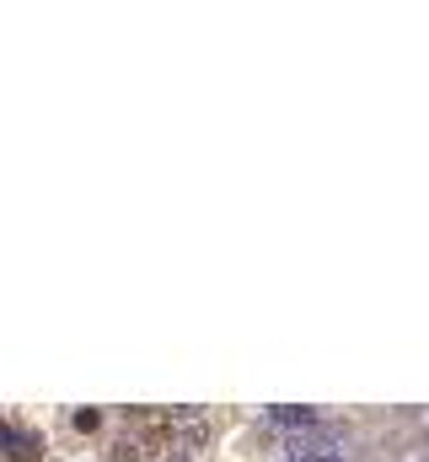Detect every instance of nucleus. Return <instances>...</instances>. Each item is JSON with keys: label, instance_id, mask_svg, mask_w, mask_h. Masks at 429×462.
<instances>
[{"label": "nucleus", "instance_id": "f257e3e1", "mask_svg": "<svg viewBox=\"0 0 429 462\" xmlns=\"http://www.w3.org/2000/svg\"><path fill=\"white\" fill-rule=\"evenodd\" d=\"M269 420H274L279 430H301V436H306V430H317V414H312V409H301V403H279V409H269Z\"/></svg>", "mask_w": 429, "mask_h": 462}, {"label": "nucleus", "instance_id": "f03ea898", "mask_svg": "<svg viewBox=\"0 0 429 462\" xmlns=\"http://www.w3.org/2000/svg\"><path fill=\"white\" fill-rule=\"evenodd\" d=\"M11 457L32 462V457H38V441H32V436H11Z\"/></svg>", "mask_w": 429, "mask_h": 462}, {"label": "nucleus", "instance_id": "7ed1b4c3", "mask_svg": "<svg viewBox=\"0 0 429 462\" xmlns=\"http://www.w3.org/2000/svg\"><path fill=\"white\" fill-rule=\"evenodd\" d=\"M70 425H76V430H97V425H103V414H97V409H76V414H70Z\"/></svg>", "mask_w": 429, "mask_h": 462}, {"label": "nucleus", "instance_id": "20e7f679", "mask_svg": "<svg viewBox=\"0 0 429 462\" xmlns=\"http://www.w3.org/2000/svg\"><path fill=\"white\" fill-rule=\"evenodd\" d=\"M113 462H140V452H134L129 441H118V447H113Z\"/></svg>", "mask_w": 429, "mask_h": 462}, {"label": "nucleus", "instance_id": "39448f33", "mask_svg": "<svg viewBox=\"0 0 429 462\" xmlns=\"http://www.w3.org/2000/svg\"><path fill=\"white\" fill-rule=\"evenodd\" d=\"M5 447H11V430H5V425H0V452H5Z\"/></svg>", "mask_w": 429, "mask_h": 462}, {"label": "nucleus", "instance_id": "423d86ee", "mask_svg": "<svg viewBox=\"0 0 429 462\" xmlns=\"http://www.w3.org/2000/svg\"><path fill=\"white\" fill-rule=\"evenodd\" d=\"M167 462H188V452H172V457H167Z\"/></svg>", "mask_w": 429, "mask_h": 462}]
</instances>
